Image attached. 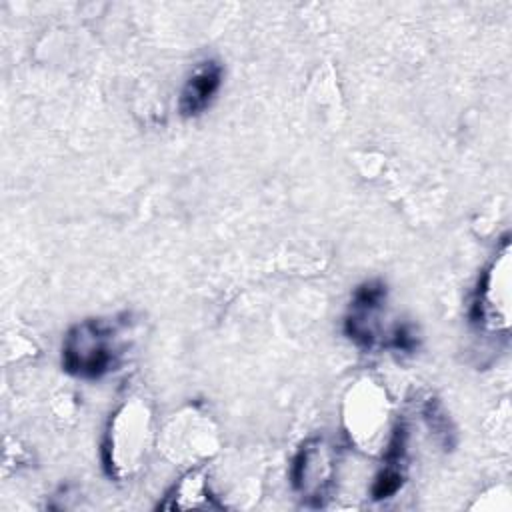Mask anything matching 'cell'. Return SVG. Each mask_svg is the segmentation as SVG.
Here are the masks:
<instances>
[{
  "label": "cell",
  "mask_w": 512,
  "mask_h": 512,
  "mask_svg": "<svg viewBox=\"0 0 512 512\" xmlns=\"http://www.w3.org/2000/svg\"><path fill=\"white\" fill-rule=\"evenodd\" d=\"M116 330L104 320H84L64 338L62 366L82 378H100L118 362Z\"/></svg>",
  "instance_id": "1"
},
{
  "label": "cell",
  "mask_w": 512,
  "mask_h": 512,
  "mask_svg": "<svg viewBox=\"0 0 512 512\" xmlns=\"http://www.w3.org/2000/svg\"><path fill=\"white\" fill-rule=\"evenodd\" d=\"M472 322L490 332H506L510 324V244L502 248L482 272L472 304Z\"/></svg>",
  "instance_id": "2"
},
{
  "label": "cell",
  "mask_w": 512,
  "mask_h": 512,
  "mask_svg": "<svg viewBox=\"0 0 512 512\" xmlns=\"http://www.w3.org/2000/svg\"><path fill=\"white\" fill-rule=\"evenodd\" d=\"M338 452L326 438H310L298 450L292 462V484L296 492L310 504L322 506L328 498L334 474H336Z\"/></svg>",
  "instance_id": "3"
},
{
  "label": "cell",
  "mask_w": 512,
  "mask_h": 512,
  "mask_svg": "<svg viewBox=\"0 0 512 512\" xmlns=\"http://www.w3.org/2000/svg\"><path fill=\"white\" fill-rule=\"evenodd\" d=\"M222 84V66L214 60L202 62L182 88L178 110L182 116L202 114Z\"/></svg>",
  "instance_id": "4"
},
{
  "label": "cell",
  "mask_w": 512,
  "mask_h": 512,
  "mask_svg": "<svg viewBox=\"0 0 512 512\" xmlns=\"http://www.w3.org/2000/svg\"><path fill=\"white\" fill-rule=\"evenodd\" d=\"M162 510H198V508H220L216 496L208 488V480L202 472L194 470L180 478L178 484L166 494V500L158 504Z\"/></svg>",
  "instance_id": "5"
}]
</instances>
